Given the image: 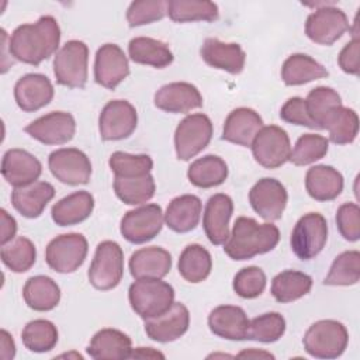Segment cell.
<instances>
[{
  "label": "cell",
  "mask_w": 360,
  "mask_h": 360,
  "mask_svg": "<svg viewBox=\"0 0 360 360\" xmlns=\"http://www.w3.org/2000/svg\"><path fill=\"white\" fill-rule=\"evenodd\" d=\"M60 28L52 15H42L35 22L18 25L8 39V52L15 60L38 66L58 52Z\"/></svg>",
  "instance_id": "1"
},
{
  "label": "cell",
  "mask_w": 360,
  "mask_h": 360,
  "mask_svg": "<svg viewBox=\"0 0 360 360\" xmlns=\"http://www.w3.org/2000/svg\"><path fill=\"white\" fill-rule=\"evenodd\" d=\"M278 240L280 231L274 224H259L253 218L239 217L224 243V252L232 260H249L273 250Z\"/></svg>",
  "instance_id": "2"
},
{
  "label": "cell",
  "mask_w": 360,
  "mask_h": 360,
  "mask_svg": "<svg viewBox=\"0 0 360 360\" xmlns=\"http://www.w3.org/2000/svg\"><path fill=\"white\" fill-rule=\"evenodd\" d=\"M131 308L142 319L165 314L174 302L173 287L162 278H139L129 285Z\"/></svg>",
  "instance_id": "3"
},
{
  "label": "cell",
  "mask_w": 360,
  "mask_h": 360,
  "mask_svg": "<svg viewBox=\"0 0 360 360\" xmlns=\"http://www.w3.org/2000/svg\"><path fill=\"white\" fill-rule=\"evenodd\" d=\"M347 343L346 326L335 319H322L312 323L302 338L305 352L315 359H336L343 354Z\"/></svg>",
  "instance_id": "4"
},
{
  "label": "cell",
  "mask_w": 360,
  "mask_h": 360,
  "mask_svg": "<svg viewBox=\"0 0 360 360\" xmlns=\"http://www.w3.org/2000/svg\"><path fill=\"white\" fill-rule=\"evenodd\" d=\"M89 46L79 39L68 41L53 58L56 83L69 89H82L87 82Z\"/></svg>",
  "instance_id": "5"
},
{
  "label": "cell",
  "mask_w": 360,
  "mask_h": 360,
  "mask_svg": "<svg viewBox=\"0 0 360 360\" xmlns=\"http://www.w3.org/2000/svg\"><path fill=\"white\" fill-rule=\"evenodd\" d=\"M90 284L101 291L115 288L124 276V252L114 240H103L97 245L89 267Z\"/></svg>",
  "instance_id": "6"
},
{
  "label": "cell",
  "mask_w": 360,
  "mask_h": 360,
  "mask_svg": "<svg viewBox=\"0 0 360 360\" xmlns=\"http://www.w3.org/2000/svg\"><path fill=\"white\" fill-rule=\"evenodd\" d=\"M212 122L202 112L183 118L174 131V149L179 160H190L202 152L212 138Z\"/></svg>",
  "instance_id": "7"
},
{
  "label": "cell",
  "mask_w": 360,
  "mask_h": 360,
  "mask_svg": "<svg viewBox=\"0 0 360 360\" xmlns=\"http://www.w3.org/2000/svg\"><path fill=\"white\" fill-rule=\"evenodd\" d=\"M328 240V222L319 212L302 215L291 232V249L301 260H311L318 256Z\"/></svg>",
  "instance_id": "8"
},
{
  "label": "cell",
  "mask_w": 360,
  "mask_h": 360,
  "mask_svg": "<svg viewBox=\"0 0 360 360\" xmlns=\"http://www.w3.org/2000/svg\"><path fill=\"white\" fill-rule=\"evenodd\" d=\"M89 252L87 239L82 233H62L53 238L45 249L46 264L56 273L76 271Z\"/></svg>",
  "instance_id": "9"
},
{
  "label": "cell",
  "mask_w": 360,
  "mask_h": 360,
  "mask_svg": "<svg viewBox=\"0 0 360 360\" xmlns=\"http://www.w3.org/2000/svg\"><path fill=\"white\" fill-rule=\"evenodd\" d=\"M250 148L255 160L266 169H277L283 166L290 159L291 153L288 134L277 125H263Z\"/></svg>",
  "instance_id": "10"
},
{
  "label": "cell",
  "mask_w": 360,
  "mask_h": 360,
  "mask_svg": "<svg viewBox=\"0 0 360 360\" xmlns=\"http://www.w3.org/2000/svg\"><path fill=\"white\" fill-rule=\"evenodd\" d=\"M165 218L160 205L145 204L124 214L120 232L131 243L141 245L152 240L162 231Z\"/></svg>",
  "instance_id": "11"
},
{
  "label": "cell",
  "mask_w": 360,
  "mask_h": 360,
  "mask_svg": "<svg viewBox=\"0 0 360 360\" xmlns=\"http://www.w3.org/2000/svg\"><path fill=\"white\" fill-rule=\"evenodd\" d=\"M346 31H350L349 20L343 10L323 4L311 13L305 22L307 37L319 45L335 44Z\"/></svg>",
  "instance_id": "12"
},
{
  "label": "cell",
  "mask_w": 360,
  "mask_h": 360,
  "mask_svg": "<svg viewBox=\"0 0 360 360\" xmlns=\"http://www.w3.org/2000/svg\"><path fill=\"white\" fill-rule=\"evenodd\" d=\"M52 176L63 184H87L91 177V162L87 155L76 148H60L48 158Z\"/></svg>",
  "instance_id": "13"
},
{
  "label": "cell",
  "mask_w": 360,
  "mask_h": 360,
  "mask_svg": "<svg viewBox=\"0 0 360 360\" xmlns=\"http://www.w3.org/2000/svg\"><path fill=\"white\" fill-rule=\"evenodd\" d=\"M138 124L135 107L127 100L108 101L98 117V132L104 141H121L132 135Z\"/></svg>",
  "instance_id": "14"
},
{
  "label": "cell",
  "mask_w": 360,
  "mask_h": 360,
  "mask_svg": "<svg viewBox=\"0 0 360 360\" xmlns=\"http://www.w3.org/2000/svg\"><path fill=\"white\" fill-rule=\"evenodd\" d=\"M24 131L41 143L63 145L72 141L76 132V121L70 112L52 111L30 122Z\"/></svg>",
  "instance_id": "15"
},
{
  "label": "cell",
  "mask_w": 360,
  "mask_h": 360,
  "mask_svg": "<svg viewBox=\"0 0 360 360\" xmlns=\"http://www.w3.org/2000/svg\"><path fill=\"white\" fill-rule=\"evenodd\" d=\"M287 200L285 187L273 177L260 179L249 191V202L253 211L269 222L283 217Z\"/></svg>",
  "instance_id": "16"
},
{
  "label": "cell",
  "mask_w": 360,
  "mask_h": 360,
  "mask_svg": "<svg viewBox=\"0 0 360 360\" xmlns=\"http://www.w3.org/2000/svg\"><path fill=\"white\" fill-rule=\"evenodd\" d=\"M128 75V58L117 44H104L97 49L94 59V80L97 84L114 90Z\"/></svg>",
  "instance_id": "17"
},
{
  "label": "cell",
  "mask_w": 360,
  "mask_h": 360,
  "mask_svg": "<svg viewBox=\"0 0 360 360\" xmlns=\"http://www.w3.org/2000/svg\"><path fill=\"white\" fill-rule=\"evenodd\" d=\"M190 325V312L181 302L173 305L162 315L145 319V333L159 343H169L181 338Z\"/></svg>",
  "instance_id": "18"
},
{
  "label": "cell",
  "mask_w": 360,
  "mask_h": 360,
  "mask_svg": "<svg viewBox=\"0 0 360 360\" xmlns=\"http://www.w3.org/2000/svg\"><path fill=\"white\" fill-rule=\"evenodd\" d=\"M153 103L162 111L186 114L191 110L202 107V96L191 83L173 82L162 86L155 93Z\"/></svg>",
  "instance_id": "19"
},
{
  "label": "cell",
  "mask_w": 360,
  "mask_h": 360,
  "mask_svg": "<svg viewBox=\"0 0 360 360\" xmlns=\"http://www.w3.org/2000/svg\"><path fill=\"white\" fill-rule=\"evenodd\" d=\"M232 212L233 201L229 195L218 193L208 198L202 214V228L212 245H224L229 238Z\"/></svg>",
  "instance_id": "20"
},
{
  "label": "cell",
  "mask_w": 360,
  "mask_h": 360,
  "mask_svg": "<svg viewBox=\"0 0 360 360\" xmlns=\"http://www.w3.org/2000/svg\"><path fill=\"white\" fill-rule=\"evenodd\" d=\"M14 98L22 111L34 112L52 101L53 86L45 75L27 73L15 83Z\"/></svg>",
  "instance_id": "21"
},
{
  "label": "cell",
  "mask_w": 360,
  "mask_h": 360,
  "mask_svg": "<svg viewBox=\"0 0 360 360\" xmlns=\"http://www.w3.org/2000/svg\"><path fill=\"white\" fill-rule=\"evenodd\" d=\"M42 173L41 162L24 149H8L1 159V176L13 187L35 183Z\"/></svg>",
  "instance_id": "22"
},
{
  "label": "cell",
  "mask_w": 360,
  "mask_h": 360,
  "mask_svg": "<svg viewBox=\"0 0 360 360\" xmlns=\"http://www.w3.org/2000/svg\"><path fill=\"white\" fill-rule=\"evenodd\" d=\"M202 60L215 69L238 75L245 68L246 53L239 44L222 42L217 38H207L200 49Z\"/></svg>",
  "instance_id": "23"
},
{
  "label": "cell",
  "mask_w": 360,
  "mask_h": 360,
  "mask_svg": "<svg viewBox=\"0 0 360 360\" xmlns=\"http://www.w3.org/2000/svg\"><path fill=\"white\" fill-rule=\"evenodd\" d=\"M249 322L246 312L236 305H219L208 315L210 330L228 340H246Z\"/></svg>",
  "instance_id": "24"
},
{
  "label": "cell",
  "mask_w": 360,
  "mask_h": 360,
  "mask_svg": "<svg viewBox=\"0 0 360 360\" xmlns=\"http://www.w3.org/2000/svg\"><path fill=\"white\" fill-rule=\"evenodd\" d=\"M263 127V120L252 108L239 107L232 110L222 129V139L240 146H250L255 136Z\"/></svg>",
  "instance_id": "25"
},
{
  "label": "cell",
  "mask_w": 360,
  "mask_h": 360,
  "mask_svg": "<svg viewBox=\"0 0 360 360\" xmlns=\"http://www.w3.org/2000/svg\"><path fill=\"white\" fill-rule=\"evenodd\" d=\"M172 269L170 253L160 246H146L135 250L129 257V271L139 278H163Z\"/></svg>",
  "instance_id": "26"
},
{
  "label": "cell",
  "mask_w": 360,
  "mask_h": 360,
  "mask_svg": "<svg viewBox=\"0 0 360 360\" xmlns=\"http://www.w3.org/2000/svg\"><path fill=\"white\" fill-rule=\"evenodd\" d=\"M132 352L131 338L112 328L98 330L87 346V354L96 360H124Z\"/></svg>",
  "instance_id": "27"
},
{
  "label": "cell",
  "mask_w": 360,
  "mask_h": 360,
  "mask_svg": "<svg viewBox=\"0 0 360 360\" xmlns=\"http://www.w3.org/2000/svg\"><path fill=\"white\" fill-rule=\"evenodd\" d=\"M53 195L55 188L51 183L35 181L28 186L14 187L11 191V204L22 217L38 218Z\"/></svg>",
  "instance_id": "28"
},
{
  "label": "cell",
  "mask_w": 360,
  "mask_h": 360,
  "mask_svg": "<svg viewBox=\"0 0 360 360\" xmlns=\"http://www.w3.org/2000/svg\"><path fill=\"white\" fill-rule=\"evenodd\" d=\"M202 204L201 200L194 194H183L173 198L166 212L163 214L165 224L169 229L177 233H186L193 229L200 222Z\"/></svg>",
  "instance_id": "29"
},
{
  "label": "cell",
  "mask_w": 360,
  "mask_h": 360,
  "mask_svg": "<svg viewBox=\"0 0 360 360\" xmlns=\"http://www.w3.org/2000/svg\"><path fill=\"white\" fill-rule=\"evenodd\" d=\"M343 176L335 167L316 165L305 174V188L311 198L316 201H332L343 190Z\"/></svg>",
  "instance_id": "30"
},
{
  "label": "cell",
  "mask_w": 360,
  "mask_h": 360,
  "mask_svg": "<svg viewBox=\"0 0 360 360\" xmlns=\"http://www.w3.org/2000/svg\"><path fill=\"white\" fill-rule=\"evenodd\" d=\"M93 208V195L86 190H80L55 202L51 210V215L56 225L72 226L87 219L91 215Z\"/></svg>",
  "instance_id": "31"
},
{
  "label": "cell",
  "mask_w": 360,
  "mask_h": 360,
  "mask_svg": "<svg viewBox=\"0 0 360 360\" xmlns=\"http://www.w3.org/2000/svg\"><path fill=\"white\" fill-rule=\"evenodd\" d=\"M328 76L329 72L305 53H294L288 56L281 66V79L287 86H301Z\"/></svg>",
  "instance_id": "32"
},
{
  "label": "cell",
  "mask_w": 360,
  "mask_h": 360,
  "mask_svg": "<svg viewBox=\"0 0 360 360\" xmlns=\"http://www.w3.org/2000/svg\"><path fill=\"white\" fill-rule=\"evenodd\" d=\"M25 304L39 312L53 309L60 301V288L56 281L48 276L30 277L22 288Z\"/></svg>",
  "instance_id": "33"
},
{
  "label": "cell",
  "mask_w": 360,
  "mask_h": 360,
  "mask_svg": "<svg viewBox=\"0 0 360 360\" xmlns=\"http://www.w3.org/2000/svg\"><path fill=\"white\" fill-rule=\"evenodd\" d=\"M128 53L132 62L158 69H163L173 62V53L169 46L165 42L149 37L132 38L128 44Z\"/></svg>",
  "instance_id": "34"
},
{
  "label": "cell",
  "mask_w": 360,
  "mask_h": 360,
  "mask_svg": "<svg viewBox=\"0 0 360 360\" xmlns=\"http://www.w3.org/2000/svg\"><path fill=\"white\" fill-rule=\"evenodd\" d=\"M190 183L200 188H211L222 184L228 177V165L217 155H205L195 159L188 170Z\"/></svg>",
  "instance_id": "35"
},
{
  "label": "cell",
  "mask_w": 360,
  "mask_h": 360,
  "mask_svg": "<svg viewBox=\"0 0 360 360\" xmlns=\"http://www.w3.org/2000/svg\"><path fill=\"white\" fill-rule=\"evenodd\" d=\"M177 269L180 276L193 284L204 281L212 269V259L210 252L198 245V243H191L187 245L183 252L180 253Z\"/></svg>",
  "instance_id": "36"
},
{
  "label": "cell",
  "mask_w": 360,
  "mask_h": 360,
  "mask_svg": "<svg viewBox=\"0 0 360 360\" xmlns=\"http://www.w3.org/2000/svg\"><path fill=\"white\" fill-rule=\"evenodd\" d=\"M312 288V277L298 270H284L271 281V295L277 302L287 304L307 295Z\"/></svg>",
  "instance_id": "37"
},
{
  "label": "cell",
  "mask_w": 360,
  "mask_h": 360,
  "mask_svg": "<svg viewBox=\"0 0 360 360\" xmlns=\"http://www.w3.org/2000/svg\"><path fill=\"white\" fill-rule=\"evenodd\" d=\"M166 13L174 22L215 21L219 15L218 6L210 0H169Z\"/></svg>",
  "instance_id": "38"
},
{
  "label": "cell",
  "mask_w": 360,
  "mask_h": 360,
  "mask_svg": "<svg viewBox=\"0 0 360 360\" xmlns=\"http://www.w3.org/2000/svg\"><path fill=\"white\" fill-rule=\"evenodd\" d=\"M307 111L316 129H325L329 115L342 105V98L336 90L326 86H318L312 89L307 98Z\"/></svg>",
  "instance_id": "39"
},
{
  "label": "cell",
  "mask_w": 360,
  "mask_h": 360,
  "mask_svg": "<svg viewBox=\"0 0 360 360\" xmlns=\"http://www.w3.org/2000/svg\"><path fill=\"white\" fill-rule=\"evenodd\" d=\"M117 197L128 205H138L149 201L155 195V180L152 174H145L141 177H114L112 183Z\"/></svg>",
  "instance_id": "40"
},
{
  "label": "cell",
  "mask_w": 360,
  "mask_h": 360,
  "mask_svg": "<svg viewBox=\"0 0 360 360\" xmlns=\"http://www.w3.org/2000/svg\"><path fill=\"white\" fill-rule=\"evenodd\" d=\"M1 262L14 273L28 271L37 260L35 245L25 236H17L1 246Z\"/></svg>",
  "instance_id": "41"
},
{
  "label": "cell",
  "mask_w": 360,
  "mask_h": 360,
  "mask_svg": "<svg viewBox=\"0 0 360 360\" xmlns=\"http://www.w3.org/2000/svg\"><path fill=\"white\" fill-rule=\"evenodd\" d=\"M325 129L329 132V139L336 145L352 143L359 134L357 112L349 107H338L328 118Z\"/></svg>",
  "instance_id": "42"
},
{
  "label": "cell",
  "mask_w": 360,
  "mask_h": 360,
  "mask_svg": "<svg viewBox=\"0 0 360 360\" xmlns=\"http://www.w3.org/2000/svg\"><path fill=\"white\" fill-rule=\"evenodd\" d=\"M21 339L30 352L45 353L56 346L58 329L51 321L34 319L24 326Z\"/></svg>",
  "instance_id": "43"
},
{
  "label": "cell",
  "mask_w": 360,
  "mask_h": 360,
  "mask_svg": "<svg viewBox=\"0 0 360 360\" xmlns=\"http://www.w3.org/2000/svg\"><path fill=\"white\" fill-rule=\"evenodd\" d=\"M360 280V252L346 250L338 255L326 274L325 285H353Z\"/></svg>",
  "instance_id": "44"
},
{
  "label": "cell",
  "mask_w": 360,
  "mask_h": 360,
  "mask_svg": "<svg viewBox=\"0 0 360 360\" xmlns=\"http://www.w3.org/2000/svg\"><path fill=\"white\" fill-rule=\"evenodd\" d=\"M329 149V141L318 134L301 135L291 149L290 162L295 166H307L322 159Z\"/></svg>",
  "instance_id": "45"
},
{
  "label": "cell",
  "mask_w": 360,
  "mask_h": 360,
  "mask_svg": "<svg viewBox=\"0 0 360 360\" xmlns=\"http://www.w3.org/2000/svg\"><path fill=\"white\" fill-rule=\"evenodd\" d=\"M110 169L115 177H141L149 174L153 167V160L148 155H131L121 150L114 152L108 159Z\"/></svg>",
  "instance_id": "46"
},
{
  "label": "cell",
  "mask_w": 360,
  "mask_h": 360,
  "mask_svg": "<svg viewBox=\"0 0 360 360\" xmlns=\"http://www.w3.org/2000/svg\"><path fill=\"white\" fill-rule=\"evenodd\" d=\"M285 332V319L278 312H266L249 322V340L262 343L277 342Z\"/></svg>",
  "instance_id": "47"
},
{
  "label": "cell",
  "mask_w": 360,
  "mask_h": 360,
  "mask_svg": "<svg viewBox=\"0 0 360 360\" xmlns=\"http://www.w3.org/2000/svg\"><path fill=\"white\" fill-rule=\"evenodd\" d=\"M167 1L165 0H136L127 10V21L129 27H139L162 20L166 13Z\"/></svg>",
  "instance_id": "48"
},
{
  "label": "cell",
  "mask_w": 360,
  "mask_h": 360,
  "mask_svg": "<svg viewBox=\"0 0 360 360\" xmlns=\"http://www.w3.org/2000/svg\"><path fill=\"white\" fill-rule=\"evenodd\" d=\"M233 291L246 300L259 297L266 288V274L257 266H249L240 269L232 281Z\"/></svg>",
  "instance_id": "49"
},
{
  "label": "cell",
  "mask_w": 360,
  "mask_h": 360,
  "mask_svg": "<svg viewBox=\"0 0 360 360\" xmlns=\"http://www.w3.org/2000/svg\"><path fill=\"white\" fill-rule=\"evenodd\" d=\"M336 225L340 235L349 240L360 239V208L356 202H345L336 211Z\"/></svg>",
  "instance_id": "50"
},
{
  "label": "cell",
  "mask_w": 360,
  "mask_h": 360,
  "mask_svg": "<svg viewBox=\"0 0 360 360\" xmlns=\"http://www.w3.org/2000/svg\"><path fill=\"white\" fill-rule=\"evenodd\" d=\"M280 118L283 121L288 122V124H294V125H301V127L316 129L315 124L312 122V120L308 115L305 98H302V97H291V98H288L283 104V107L280 110Z\"/></svg>",
  "instance_id": "51"
},
{
  "label": "cell",
  "mask_w": 360,
  "mask_h": 360,
  "mask_svg": "<svg viewBox=\"0 0 360 360\" xmlns=\"http://www.w3.org/2000/svg\"><path fill=\"white\" fill-rule=\"evenodd\" d=\"M359 55H360V39L359 37L352 38L340 51L338 56V63L345 73L349 75H359Z\"/></svg>",
  "instance_id": "52"
},
{
  "label": "cell",
  "mask_w": 360,
  "mask_h": 360,
  "mask_svg": "<svg viewBox=\"0 0 360 360\" xmlns=\"http://www.w3.org/2000/svg\"><path fill=\"white\" fill-rule=\"evenodd\" d=\"M0 217H1V238H0V243L3 246V245L8 243L10 240L14 239V236L17 233V222L4 208L0 210Z\"/></svg>",
  "instance_id": "53"
},
{
  "label": "cell",
  "mask_w": 360,
  "mask_h": 360,
  "mask_svg": "<svg viewBox=\"0 0 360 360\" xmlns=\"http://www.w3.org/2000/svg\"><path fill=\"white\" fill-rule=\"evenodd\" d=\"M0 357L3 360H11L15 356V345L13 340V336L6 330L1 329L0 332Z\"/></svg>",
  "instance_id": "54"
},
{
  "label": "cell",
  "mask_w": 360,
  "mask_h": 360,
  "mask_svg": "<svg viewBox=\"0 0 360 360\" xmlns=\"http://www.w3.org/2000/svg\"><path fill=\"white\" fill-rule=\"evenodd\" d=\"M165 359V356L152 347H136L132 349L129 359Z\"/></svg>",
  "instance_id": "55"
},
{
  "label": "cell",
  "mask_w": 360,
  "mask_h": 360,
  "mask_svg": "<svg viewBox=\"0 0 360 360\" xmlns=\"http://www.w3.org/2000/svg\"><path fill=\"white\" fill-rule=\"evenodd\" d=\"M238 357H264V359H274V356L269 352L264 350H257V349H248L243 350L238 354Z\"/></svg>",
  "instance_id": "56"
}]
</instances>
